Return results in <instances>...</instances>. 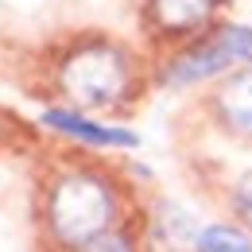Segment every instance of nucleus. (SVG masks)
Here are the masks:
<instances>
[{"label": "nucleus", "mask_w": 252, "mask_h": 252, "mask_svg": "<svg viewBox=\"0 0 252 252\" xmlns=\"http://www.w3.org/2000/svg\"><path fill=\"white\" fill-rule=\"evenodd\" d=\"M113 221V194L94 175H63L51 190V229L63 245L86 249Z\"/></svg>", "instance_id": "nucleus-1"}, {"label": "nucleus", "mask_w": 252, "mask_h": 252, "mask_svg": "<svg viewBox=\"0 0 252 252\" xmlns=\"http://www.w3.org/2000/svg\"><path fill=\"white\" fill-rule=\"evenodd\" d=\"M63 90L78 105H113L128 90V63L109 43L78 47L63 63Z\"/></svg>", "instance_id": "nucleus-2"}, {"label": "nucleus", "mask_w": 252, "mask_h": 252, "mask_svg": "<svg viewBox=\"0 0 252 252\" xmlns=\"http://www.w3.org/2000/svg\"><path fill=\"white\" fill-rule=\"evenodd\" d=\"M202 245V229L194 225L190 210L175 202H159L152 214V252H194Z\"/></svg>", "instance_id": "nucleus-3"}, {"label": "nucleus", "mask_w": 252, "mask_h": 252, "mask_svg": "<svg viewBox=\"0 0 252 252\" xmlns=\"http://www.w3.org/2000/svg\"><path fill=\"white\" fill-rule=\"evenodd\" d=\"M218 113L225 128L252 136V70H241L233 78H225L218 90Z\"/></svg>", "instance_id": "nucleus-4"}, {"label": "nucleus", "mask_w": 252, "mask_h": 252, "mask_svg": "<svg viewBox=\"0 0 252 252\" xmlns=\"http://www.w3.org/2000/svg\"><path fill=\"white\" fill-rule=\"evenodd\" d=\"M229 63H233V55L221 47V39L214 35L210 43H202V47L187 51L183 59H175L171 70H167V82H194V78H206V74H214V70H221Z\"/></svg>", "instance_id": "nucleus-5"}, {"label": "nucleus", "mask_w": 252, "mask_h": 252, "mask_svg": "<svg viewBox=\"0 0 252 252\" xmlns=\"http://www.w3.org/2000/svg\"><path fill=\"white\" fill-rule=\"evenodd\" d=\"M214 12V0H152V16L167 32H187L198 28Z\"/></svg>", "instance_id": "nucleus-6"}, {"label": "nucleus", "mask_w": 252, "mask_h": 252, "mask_svg": "<svg viewBox=\"0 0 252 252\" xmlns=\"http://www.w3.org/2000/svg\"><path fill=\"white\" fill-rule=\"evenodd\" d=\"M47 125H51V128H63L66 136L90 140V144H136V136H132V132L90 125V121H82V117H74V113H47Z\"/></svg>", "instance_id": "nucleus-7"}, {"label": "nucleus", "mask_w": 252, "mask_h": 252, "mask_svg": "<svg viewBox=\"0 0 252 252\" xmlns=\"http://www.w3.org/2000/svg\"><path fill=\"white\" fill-rule=\"evenodd\" d=\"M198 252H252L249 237L237 233V229H225V225H214V229H202V245Z\"/></svg>", "instance_id": "nucleus-8"}, {"label": "nucleus", "mask_w": 252, "mask_h": 252, "mask_svg": "<svg viewBox=\"0 0 252 252\" xmlns=\"http://www.w3.org/2000/svg\"><path fill=\"white\" fill-rule=\"evenodd\" d=\"M218 39L233 59L252 63V28H225V32H218Z\"/></svg>", "instance_id": "nucleus-9"}, {"label": "nucleus", "mask_w": 252, "mask_h": 252, "mask_svg": "<svg viewBox=\"0 0 252 252\" xmlns=\"http://www.w3.org/2000/svg\"><path fill=\"white\" fill-rule=\"evenodd\" d=\"M233 206H237V214L245 218V225L252 229V171L237 183V190H233Z\"/></svg>", "instance_id": "nucleus-10"}, {"label": "nucleus", "mask_w": 252, "mask_h": 252, "mask_svg": "<svg viewBox=\"0 0 252 252\" xmlns=\"http://www.w3.org/2000/svg\"><path fill=\"white\" fill-rule=\"evenodd\" d=\"M82 252H132V245H128L121 233H105V237H97V241H90Z\"/></svg>", "instance_id": "nucleus-11"}]
</instances>
